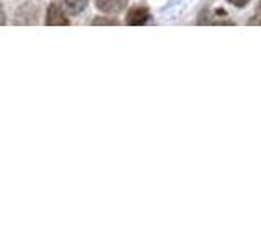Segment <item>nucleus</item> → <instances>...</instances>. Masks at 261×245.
I'll return each instance as SVG.
<instances>
[{
    "instance_id": "nucleus-1",
    "label": "nucleus",
    "mask_w": 261,
    "mask_h": 245,
    "mask_svg": "<svg viewBox=\"0 0 261 245\" xmlns=\"http://www.w3.org/2000/svg\"><path fill=\"white\" fill-rule=\"evenodd\" d=\"M46 24L47 27H69L70 21L59 5L51 4L47 8V13H46Z\"/></svg>"
},
{
    "instance_id": "nucleus-2",
    "label": "nucleus",
    "mask_w": 261,
    "mask_h": 245,
    "mask_svg": "<svg viewBox=\"0 0 261 245\" xmlns=\"http://www.w3.org/2000/svg\"><path fill=\"white\" fill-rule=\"evenodd\" d=\"M38 7L33 4H24L23 7L18 8L15 16V23L16 24H33L38 21Z\"/></svg>"
},
{
    "instance_id": "nucleus-3",
    "label": "nucleus",
    "mask_w": 261,
    "mask_h": 245,
    "mask_svg": "<svg viewBox=\"0 0 261 245\" xmlns=\"http://www.w3.org/2000/svg\"><path fill=\"white\" fill-rule=\"evenodd\" d=\"M149 20H150V12H149V8H145V7L130 8L126 16V23L129 27H142V24H145Z\"/></svg>"
},
{
    "instance_id": "nucleus-4",
    "label": "nucleus",
    "mask_w": 261,
    "mask_h": 245,
    "mask_svg": "<svg viewBox=\"0 0 261 245\" xmlns=\"http://www.w3.org/2000/svg\"><path fill=\"white\" fill-rule=\"evenodd\" d=\"M96 8L103 13L116 15L121 13L127 5V0H95Z\"/></svg>"
},
{
    "instance_id": "nucleus-5",
    "label": "nucleus",
    "mask_w": 261,
    "mask_h": 245,
    "mask_svg": "<svg viewBox=\"0 0 261 245\" xmlns=\"http://www.w3.org/2000/svg\"><path fill=\"white\" fill-rule=\"evenodd\" d=\"M62 5L65 7V10L72 15H77L80 12L85 10V7L88 5L90 0H61Z\"/></svg>"
},
{
    "instance_id": "nucleus-6",
    "label": "nucleus",
    "mask_w": 261,
    "mask_h": 245,
    "mask_svg": "<svg viewBox=\"0 0 261 245\" xmlns=\"http://www.w3.org/2000/svg\"><path fill=\"white\" fill-rule=\"evenodd\" d=\"M93 27H118L119 21L116 18H110V16H96L92 20Z\"/></svg>"
},
{
    "instance_id": "nucleus-7",
    "label": "nucleus",
    "mask_w": 261,
    "mask_h": 245,
    "mask_svg": "<svg viewBox=\"0 0 261 245\" xmlns=\"http://www.w3.org/2000/svg\"><path fill=\"white\" fill-rule=\"evenodd\" d=\"M248 27H261V2H258L255 13H253V16L248 20Z\"/></svg>"
},
{
    "instance_id": "nucleus-8",
    "label": "nucleus",
    "mask_w": 261,
    "mask_h": 245,
    "mask_svg": "<svg viewBox=\"0 0 261 245\" xmlns=\"http://www.w3.org/2000/svg\"><path fill=\"white\" fill-rule=\"evenodd\" d=\"M228 4H232L233 7H239V8H243L250 4V0H227Z\"/></svg>"
},
{
    "instance_id": "nucleus-9",
    "label": "nucleus",
    "mask_w": 261,
    "mask_h": 245,
    "mask_svg": "<svg viewBox=\"0 0 261 245\" xmlns=\"http://www.w3.org/2000/svg\"><path fill=\"white\" fill-rule=\"evenodd\" d=\"M5 23H7V18H5V12H4L2 5H0V24H5Z\"/></svg>"
}]
</instances>
